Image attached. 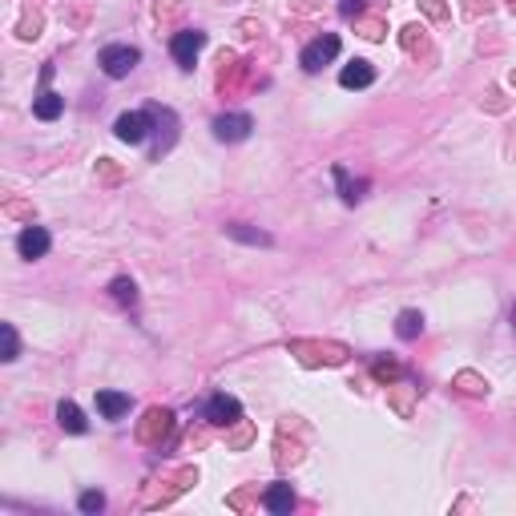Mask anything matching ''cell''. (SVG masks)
Instances as JSON below:
<instances>
[{
    "label": "cell",
    "mask_w": 516,
    "mask_h": 516,
    "mask_svg": "<svg viewBox=\"0 0 516 516\" xmlns=\"http://www.w3.org/2000/svg\"><path fill=\"white\" fill-rule=\"evenodd\" d=\"M138 61H141V53L133 45H105L101 57H97V65L105 69V77H113V81L129 77V73L138 69Z\"/></svg>",
    "instance_id": "cell-1"
},
{
    "label": "cell",
    "mask_w": 516,
    "mask_h": 516,
    "mask_svg": "<svg viewBox=\"0 0 516 516\" xmlns=\"http://www.w3.org/2000/svg\"><path fill=\"white\" fill-rule=\"evenodd\" d=\"M335 57H339V37H335V33H323V37H315V41L303 48L299 65H303L306 73H319L323 65H331Z\"/></svg>",
    "instance_id": "cell-2"
},
{
    "label": "cell",
    "mask_w": 516,
    "mask_h": 516,
    "mask_svg": "<svg viewBox=\"0 0 516 516\" xmlns=\"http://www.w3.org/2000/svg\"><path fill=\"white\" fill-rule=\"evenodd\" d=\"M202 45H206V33H198V28H186V33H174V41H169V53H174V61H178L182 69H194V61H198Z\"/></svg>",
    "instance_id": "cell-3"
},
{
    "label": "cell",
    "mask_w": 516,
    "mask_h": 516,
    "mask_svg": "<svg viewBox=\"0 0 516 516\" xmlns=\"http://www.w3.org/2000/svg\"><path fill=\"white\" fill-rule=\"evenodd\" d=\"M210 423H218V427H230V423L242 420V403H238L234 396H226V391H218V396L206 399V412H202Z\"/></svg>",
    "instance_id": "cell-4"
},
{
    "label": "cell",
    "mask_w": 516,
    "mask_h": 516,
    "mask_svg": "<svg viewBox=\"0 0 516 516\" xmlns=\"http://www.w3.org/2000/svg\"><path fill=\"white\" fill-rule=\"evenodd\" d=\"M250 129H255L250 113H222V118H214V138L218 141H246Z\"/></svg>",
    "instance_id": "cell-5"
},
{
    "label": "cell",
    "mask_w": 516,
    "mask_h": 516,
    "mask_svg": "<svg viewBox=\"0 0 516 516\" xmlns=\"http://www.w3.org/2000/svg\"><path fill=\"white\" fill-rule=\"evenodd\" d=\"M169 432H174V412H165V407H149V412H145V423L138 427V436L145 444H158Z\"/></svg>",
    "instance_id": "cell-6"
},
{
    "label": "cell",
    "mask_w": 516,
    "mask_h": 516,
    "mask_svg": "<svg viewBox=\"0 0 516 516\" xmlns=\"http://www.w3.org/2000/svg\"><path fill=\"white\" fill-rule=\"evenodd\" d=\"M113 133H118L121 141H129V145H141L145 133H149V113H145V109H141V113H121V118L113 121Z\"/></svg>",
    "instance_id": "cell-7"
},
{
    "label": "cell",
    "mask_w": 516,
    "mask_h": 516,
    "mask_svg": "<svg viewBox=\"0 0 516 516\" xmlns=\"http://www.w3.org/2000/svg\"><path fill=\"white\" fill-rule=\"evenodd\" d=\"M48 246H53V238H48L45 226H24L21 238H17V250H21V258H45Z\"/></svg>",
    "instance_id": "cell-8"
},
{
    "label": "cell",
    "mask_w": 516,
    "mask_h": 516,
    "mask_svg": "<svg viewBox=\"0 0 516 516\" xmlns=\"http://www.w3.org/2000/svg\"><path fill=\"white\" fill-rule=\"evenodd\" d=\"M371 81H376L371 61H359V57H355L351 65H343V73H339V85H343V89H367Z\"/></svg>",
    "instance_id": "cell-9"
},
{
    "label": "cell",
    "mask_w": 516,
    "mask_h": 516,
    "mask_svg": "<svg viewBox=\"0 0 516 516\" xmlns=\"http://www.w3.org/2000/svg\"><path fill=\"white\" fill-rule=\"evenodd\" d=\"M262 508H270V513H291V508H295V488H291V484H270V488H266V496H262Z\"/></svg>",
    "instance_id": "cell-10"
},
{
    "label": "cell",
    "mask_w": 516,
    "mask_h": 516,
    "mask_svg": "<svg viewBox=\"0 0 516 516\" xmlns=\"http://www.w3.org/2000/svg\"><path fill=\"white\" fill-rule=\"evenodd\" d=\"M97 412L105 420H121L129 412V396L125 391H97Z\"/></svg>",
    "instance_id": "cell-11"
},
{
    "label": "cell",
    "mask_w": 516,
    "mask_h": 516,
    "mask_svg": "<svg viewBox=\"0 0 516 516\" xmlns=\"http://www.w3.org/2000/svg\"><path fill=\"white\" fill-rule=\"evenodd\" d=\"M331 174H335V186H339V198H343L347 206H355V202L363 198V190H367V182H351V174H347L343 165H331Z\"/></svg>",
    "instance_id": "cell-12"
},
{
    "label": "cell",
    "mask_w": 516,
    "mask_h": 516,
    "mask_svg": "<svg viewBox=\"0 0 516 516\" xmlns=\"http://www.w3.org/2000/svg\"><path fill=\"white\" fill-rule=\"evenodd\" d=\"M57 420H61V427H65V432H73V436L89 432V423H85V416H81V407H77V403H69V399H61V403H57Z\"/></svg>",
    "instance_id": "cell-13"
},
{
    "label": "cell",
    "mask_w": 516,
    "mask_h": 516,
    "mask_svg": "<svg viewBox=\"0 0 516 516\" xmlns=\"http://www.w3.org/2000/svg\"><path fill=\"white\" fill-rule=\"evenodd\" d=\"M61 109H65V97L53 93V89H45V93L33 101V113H37L41 121H57V118H61Z\"/></svg>",
    "instance_id": "cell-14"
},
{
    "label": "cell",
    "mask_w": 516,
    "mask_h": 516,
    "mask_svg": "<svg viewBox=\"0 0 516 516\" xmlns=\"http://www.w3.org/2000/svg\"><path fill=\"white\" fill-rule=\"evenodd\" d=\"M423 331V315L420 311H399V319H396V335L399 339H416Z\"/></svg>",
    "instance_id": "cell-15"
},
{
    "label": "cell",
    "mask_w": 516,
    "mask_h": 516,
    "mask_svg": "<svg viewBox=\"0 0 516 516\" xmlns=\"http://www.w3.org/2000/svg\"><path fill=\"white\" fill-rule=\"evenodd\" d=\"M109 295H113L121 306H133V303H138V282H133V279H113V282H109Z\"/></svg>",
    "instance_id": "cell-16"
},
{
    "label": "cell",
    "mask_w": 516,
    "mask_h": 516,
    "mask_svg": "<svg viewBox=\"0 0 516 516\" xmlns=\"http://www.w3.org/2000/svg\"><path fill=\"white\" fill-rule=\"evenodd\" d=\"M456 387L468 391V396H488V383L476 376V371H460V376H456Z\"/></svg>",
    "instance_id": "cell-17"
},
{
    "label": "cell",
    "mask_w": 516,
    "mask_h": 516,
    "mask_svg": "<svg viewBox=\"0 0 516 516\" xmlns=\"http://www.w3.org/2000/svg\"><path fill=\"white\" fill-rule=\"evenodd\" d=\"M226 234L238 238V242H250V246H270V234H262V230H246V226H226Z\"/></svg>",
    "instance_id": "cell-18"
},
{
    "label": "cell",
    "mask_w": 516,
    "mask_h": 516,
    "mask_svg": "<svg viewBox=\"0 0 516 516\" xmlns=\"http://www.w3.org/2000/svg\"><path fill=\"white\" fill-rule=\"evenodd\" d=\"M0 335H4V359L12 363V359L21 355V343H17V331H12V323H4V327H0Z\"/></svg>",
    "instance_id": "cell-19"
},
{
    "label": "cell",
    "mask_w": 516,
    "mask_h": 516,
    "mask_svg": "<svg viewBox=\"0 0 516 516\" xmlns=\"http://www.w3.org/2000/svg\"><path fill=\"white\" fill-rule=\"evenodd\" d=\"M101 508H105L101 492H81V513H101Z\"/></svg>",
    "instance_id": "cell-20"
},
{
    "label": "cell",
    "mask_w": 516,
    "mask_h": 516,
    "mask_svg": "<svg viewBox=\"0 0 516 516\" xmlns=\"http://www.w3.org/2000/svg\"><path fill=\"white\" fill-rule=\"evenodd\" d=\"M420 8L432 17V21H444V17H448V8L440 4V0H420Z\"/></svg>",
    "instance_id": "cell-21"
},
{
    "label": "cell",
    "mask_w": 516,
    "mask_h": 516,
    "mask_svg": "<svg viewBox=\"0 0 516 516\" xmlns=\"http://www.w3.org/2000/svg\"><path fill=\"white\" fill-rule=\"evenodd\" d=\"M376 376H379V379H396L399 367L391 363V359H376Z\"/></svg>",
    "instance_id": "cell-22"
},
{
    "label": "cell",
    "mask_w": 516,
    "mask_h": 516,
    "mask_svg": "<svg viewBox=\"0 0 516 516\" xmlns=\"http://www.w3.org/2000/svg\"><path fill=\"white\" fill-rule=\"evenodd\" d=\"M363 37H371V41H383V24H379V21H367V24H363Z\"/></svg>",
    "instance_id": "cell-23"
},
{
    "label": "cell",
    "mask_w": 516,
    "mask_h": 516,
    "mask_svg": "<svg viewBox=\"0 0 516 516\" xmlns=\"http://www.w3.org/2000/svg\"><path fill=\"white\" fill-rule=\"evenodd\" d=\"M420 33H423L420 24H407V28H403V45L412 48V45H416V37H420Z\"/></svg>",
    "instance_id": "cell-24"
},
{
    "label": "cell",
    "mask_w": 516,
    "mask_h": 516,
    "mask_svg": "<svg viewBox=\"0 0 516 516\" xmlns=\"http://www.w3.org/2000/svg\"><path fill=\"white\" fill-rule=\"evenodd\" d=\"M513 327H516V306H513Z\"/></svg>",
    "instance_id": "cell-25"
},
{
    "label": "cell",
    "mask_w": 516,
    "mask_h": 516,
    "mask_svg": "<svg viewBox=\"0 0 516 516\" xmlns=\"http://www.w3.org/2000/svg\"><path fill=\"white\" fill-rule=\"evenodd\" d=\"M513 85H516V73H513Z\"/></svg>",
    "instance_id": "cell-26"
},
{
    "label": "cell",
    "mask_w": 516,
    "mask_h": 516,
    "mask_svg": "<svg viewBox=\"0 0 516 516\" xmlns=\"http://www.w3.org/2000/svg\"><path fill=\"white\" fill-rule=\"evenodd\" d=\"M513 4H516V0H513Z\"/></svg>",
    "instance_id": "cell-27"
}]
</instances>
